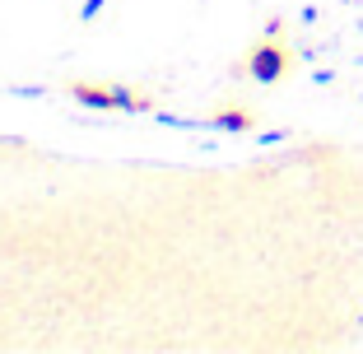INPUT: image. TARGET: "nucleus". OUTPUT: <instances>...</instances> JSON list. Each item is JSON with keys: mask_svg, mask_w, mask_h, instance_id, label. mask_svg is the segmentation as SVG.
<instances>
[{"mask_svg": "<svg viewBox=\"0 0 363 354\" xmlns=\"http://www.w3.org/2000/svg\"><path fill=\"white\" fill-rule=\"evenodd\" d=\"M98 10H103V0H89V5H84V19H94Z\"/></svg>", "mask_w": 363, "mask_h": 354, "instance_id": "3", "label": "nucleus"}, {"mask_svg": "<svg viewBox=\"0 0 363 354\" xmlns=\"http://www.w3.org/2000/svg\"><path fill=\"white\" fill-rule=\"evenodd\" d=\"M279 65H284V56L266 47V52H257V61H252V75H257V79H275V75H279Z\"/></svg>", "mask_w": 363, "mask_h": 354, "instance_id": "2", "label": "nucleus"}, {"mask_svg": "<svg viewBox=\"0 0 363 354\" xmlns=\"http://www.w3.org/2000/svg\"><path fill=\"white\" fill-rule=\"evenodd\" d=\"M70 94L84 103V108H103V112H145V103H140L130 89H117V84H70Z\"/></svg>", "mask_w": 363, "mask_h": 354, "instance_id": "1", "label": "nucleus"}]
</instances>
